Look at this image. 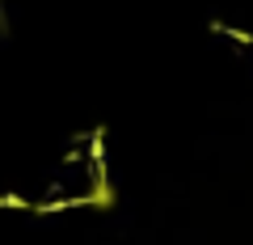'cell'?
Instances as JSON below:
<instances>
[]
</instances>
